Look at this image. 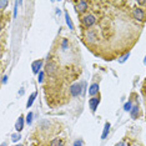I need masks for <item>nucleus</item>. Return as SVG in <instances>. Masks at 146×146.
Listing matches in <instances>:
<instances>
[{
  "label": "nucleus",
  "mask_w": 146,
  "mask_h": 146,
  "mask_svg": "<svg viewBox=\"0 0 146 146\" xmlns=\"http://www.w3.org/2000/svg\"><path fill=\"white\" fill-rule=\"evenodd\" d=\"M84 92V88H82V82H75L70 86V94L72 98H78Z\"/></svg>",
  "instance_id": "f257e3e1"
},
{
  "label": "nucleus",
  "mask_w": 146,
  "mask_h": 146,
  "mask_svg": "<svg viewBox=\"0 0 146 146\" xmlns=\"http://www.w3.org/2000/svg\"><path fill=\"white\" fill-rule=\"evenodd\" d=\"M95 23H96V19H95V16L91 14L85 15L84 18H82V24H84V26H86V28H91Z\"/></svg>",
  "instance_id": "f03ea898"
},
{
  "label": "nucleus",
  "mask_w": 146,
  "mask_h": 146,
  "mask_svg": "<svg viewBox=\"0 0 146 146\" xmlns=\"http://www.w3.org/2000/svg\"><path fill=\"white\" fill-rule=\"evenodd\" d=\"M99 104H100V96H94V98H91L90 100H89V106H90V110L92 114H95Z\"/></svg>",
  "instance_id": "7ed1b4c3"
},
{
  "label": "nucleus",
  "mask_w": 146,
  "mask_h": 146,
  "mask_svg": "<svg viewBox=\"0 0 146 146\" xmlns=\"http://www.w3.org/2000/svg\"><path fill=\"white\" fill-rule=\"evenodd\" d=\"M132 16H134V19L137 21L145 20V14H144V10H142L141 8H135L134 11H132Z\"/></svg>",
  "instance_id": "20e7f679"
},
{
  "label": "nucleus",
  "mask_w": 146,
  "mask_h": 146,
  "mask_svg": "<svg viewBox=\"0 0 146 146\" xmlns=\"http://www.w3.org/2000/svg\"><path fill=\"white\" fill-rule=\"evenodd\" d=\"M41 66H42V60L41 59H39V60H35V61H33V64H31V69H33V72L34 74H39L41 70Z\"/></svg>",
  "instance_id": "39448f33"
},
{
  "label": "nucleus",
  "mask_w": 146,
  "mask_h": 146,
  "mask_svg": "<svg viewBox=\"0 0 146 146\" xmlns=\"http://www.w3.org/2000/svg\"><path fill=\"white\" fill-rule=\"evenodd\" d=\"M46 72H48L49 75H54L56 72V69H58V66H56V62L54 61H49L48 64H46Z\"/></svg>",
  "instance_id": "423d86ee"
},
{
  "label": "nucleus",
  "mask_w": 146,
  "mask_h": 146,
  "mask_svg": "<svg viewBox=\"0 0 146 146\" xmlns=\"http://www.w3.org/2000/svg\"><path fill=\"white\" fill-rule=\"evenodd\" d=\"M99 89H100V86H99L98 82H94V84H91L90 88H89V95H90L91 98L96 96V94L99 92Z\"/></svg>",
  "instance_id": "0eeeda50"
},
{
  "label": "nucleus",
  "mask_w": 146,
  "mask_h": 146,
  "mask_svg": "<svg viewBox=\"0 0 146 146\" xmlns=\"http://www.w3.org/2000/svg\"><path fill=\"white\" fill-rule=\"evenodd\" d=\"M75 9H76V11H78V13H84V11H86V9H88V3L82 1V0H81V1L76 3Z\"/></svg>",
  "instance_id": "6e6552de"
},
{
  "label": "nucleus",
  "mask_w": 146,
  "mask_h": 146,
  "mask_svg": "<svg viewBox=\"0 0 146 146\" xmlns=\"http://www.w3.org/2000/svg\"><path fill=\"white\" fill-rule=\"evenodd\" d=\"M23 129H24V116L20 115V116H19V119L15 122V130L18 132H20Z\"/></svg>",
  "instance_id": "1a4fd4ad"
},
{
  "label": "nucleus",
  "mask_w": 146,
  "mask_h": 146,
  "mask_svg": "<svg viewBox=\"0 0 146 146\" xmlns=\"http://www.w3.org/2000/svg\"><path fill=\"white\" fill-rule=\"evenodd\" d=\"M86 39H88L89 42H96L98 41V38H96V34L92 30H89L86 33Z\"/></svg>",
  "instance_id": "9d476101"
},
{
  "label": "nucleus",
  "mask_w": 146,
  "mask_h": 146,
  "mask_svg": "<svg viewBox=\"0 0 146 146\" xmlns=\"http://www.w3.org/2000/svg\"><path fill=\"white\" fill-rule=\"evenodd\" d=\"M110 122H105V126H104V131H102V134H101V139L104 140V139L108 137V135H109V132H110Z\"/></svg>",
  "instance_id": "9b49d317"
},
{
  "label": "nucleus",
  "mask_w": 146,
  "mask_h": 146,
  "mask_svg": "<svg viewBox=\"0 0 146 146\" xmlns=\"http://www.w3.org/2000/svg\"><path fill=\"white\" fill-rule=\"evenodd\" d=\"M36 95H38V92H36V91H34V92H33V94L30 95V96H29V100H28V102H26V108H30V106L33 105V102H34V100H35V98H36Z\"/></svg>",
  "instance_id": "f8f14e48"
},
{
  "label": "nucleus",
  "mask_w": 146,
  "mask_h": 146,
  "mask_svg": "<svg viewBox=\"0 0 146 146\" xmlns=\"http://www.w3.org/2000/svg\"><path fill=\"white\" fill-rule=\"evenodd\" d=\"M65 21H66V24H68L69 29H70V30H74V24H72V21H71L70 16H69V14H68V11H65Z\"/></svg>",
  "instance_id": "ddd939ff"
},
{
  "label": "nucleus",
  "mask_w": 146,
  "mask_h": 146,
  "mask_svg": "<svg viewBox=\"0 0 146 146\" xmlns=\"http://www.w3.org/2000/svg\"><path fill=\"white\" fill-rule=\"evenodd\" d=\"M130 114H131V117H132V119H136V117H137V116H139V105L132 106Z\"/></svg>",
  "instance_id": "4468645a"
},
{
  "label": "nucleus",
  "mask_w": 146,
  "mask_h": 146,
  "mask_svg": "<svg viewBox=\"0 0 146 146\" xmlns=\"http://www.w3.org/2000/svg\"><path fill=\"white\" fill-rule=\"evenodd\" d=\"M129 58H130V51H129V52H125V54L124 55H121L120 56V58H119L117 59V61L119 62H120V64H124V62L126 61V60H127V59Z\"/></svg>",
  "instance_id": "2eb2a0df"
},
{
  "label": "nucleus",
  "mask_w": 146,
  "mask_h": 146,
  "mask_svg": "<svg viewBox=\"0 0 146 146\" xmlns=\"http://www.w3.org/2000/svg\"><path fill=\"white\" fill-rule=\"evenodd\" d=\"M50 146H64V142L61 139H54V140H51Z\"/></svg>",
  "instance_id": "dca6fc26"
},
{
  "label": "nucleus",
  "mask_w": 146,
  "mask_h": 146,
  "mask_svg": "<svg viewBox=\"0 0 146 146\" xmlns=\"http://www.w3.org/2000/svg\"><path fill=\"white\" fill-rule=\"evenodd\" d=\"M33 116H34V114H33L31 111H29L28 115H26V120H25L28 125H31V122H33Z\"/></svg>",
  "instance_id": "f3484780"
},
{
  "label": "nucleus",
  "mask_w": 146,
  "mask_h": 146,
  "mask_svg": "<svg viewBox=\"0 0 146 146\" xmlns=\"http://www.w3.org/2000/svg\"><path fill=\"white\" fill-rule=\"evenodd\" d=\"M21 139V135H20V132H16V134H13L11 135V140L14 141V142H18L19 140Z\"/></svg>",
  "instance_id": "a211bd4d"
},
{
  "label": "nucleus",
  "mask_w": 146,
  "mask_h": 146,
  "mask_svg": "<svg viewBox=\"0 0 146 146\" xmlns=\"http://www.w3.org/2000/svg\"><path fill=\"white\" fill-rule=\"evenodd\" d=\"M61 49H62V51L68 50V39H62V41H61Z\"/></svg>",
  "instance_id": "6ab92c4d"
},
{
  "label": "nucleus",
  "mask_w": 146,
  "mask_h": 146,
  "mask_svg": "<svg viewBox=\"0 0 146 146\" xmlns=\"http://www.w3.org/2000/svg\"><path fill=\"white\" fill-rule=\"evenodd\" d=\"M131 109H132V105H131L130 101L126 102V104L124 105V110H125V111H131Z\"/></svg>",
  "instance_id": "aec40b11"
},
{
  "label": "nucleus",
  "mask_w": 146,
  "mask_h": 146,
  "mask_svg": "<svg viewBox=\"0 0 146 146\" xmlns=\"http://www.w3.org/2000/svg\"><path fill=\"white\" fill-rule=\"evenodd\" d=\"M9 1H5V0H0V6H1V10H4V9L8 6Z\"/></svg>",
  "instance_id": "412c9836"
},
{
  "label": "nucleus",
  "mask_w": 146,
  "mask_h": 146,
  "mask_svg": "<svg viewBox=\"0 0 146 146\" xmlns=\"http://www.w3.org/2000/svg\"><path fill=\"white\" fill-rule=\"evenodd\" d=\"M74 146H84V142H82V140H75Z\"/></svg>",
  "instance_id": "4be33fe9"
},
{
  "label": "nucleus",
  "mask_w": 146,
  "mask_h": 146,
  "mask_svg": "<svg viewBox=\"0 0 146 146\" xmlns=\"http://www.w3.org/2000/svg\"><path fill=\"white\" fill-rule=\"evenodd\" d=\"M38 80H39V82H42V80H44V72L42 71L39 72V79Z\"/></svg>",
  "instance_id": "5701e85b"
},
{
  "label": "nucleus",
  "mask_w": 146,
  "mask_h": 146,
  "mask_svg": "<svg viewBox=\"0 0 146 146\" xmlns=\"http://www.w3.org/2000/svg\"><path fill=\"white\" fill-rule=\"evenodd\" d=\"M6 81H8V76L4 75V76H3V80H1V82H3V84H6Z\"/></svg>",
  "instance_id": "b1692460"
},
{
  "label": "nucleus",
  "mask_w": 146,
  "mask_h": 146,
  "mask_svg": "<svg viewBox=\"0 0 146 146\" xmlns=\"http://www.w3.org/2000/svg\"><path fill=\"white\" fill-rule=\"evenodd\" d=\"M116 146H126V145H125V142H124V141H120Z\"/></svg>",
  "instance_id": "393cba45"
},
{
  "label": "nucleus",
  "mask_w": 146,
  "mask_h": 146,
  "mask_svg": "<svg viewBox=\"0 0 146 146\" xmlns=\"http://www.w3.org/2000/svg\"><path fill=\"white\" fill-rule=\"evenodd\" d=\"M139 5H146V1H139Z\"/></svg>",
  "instance_id": "a878e982"
},
{
  "label": "nucleus",
  "mask_w": 146,
  "mask_h": 146,
  "mask_svg": "<svg viewBox=\"0 0 146 146\" xmlns=\"http://www.w3.org/2000/svg\"><path fill=\"white\" fill-rule=\"evenodd\" d=\"M1 146H6V142H1Z\"/></svg>",
  "instance_id": "bb28decb"
},
{
  "label": "nucleus",
  "mask_w": 146,
  "mask_h": 146,
  "mask_svg": "<svg viewBox=\"0 0 146 146\" xmlns=\"http://www.w3.org/2000/svg\"><path fill=\"white\" fill-rule=\"evenodd\" d=\"M144 64L146 65V56H145V60H144Z\"/></svg>",
  "instance_id": "cd10ccee"
},
{
  "label": "nucleus",
  "mask_w": 146,
  "mask_h": 146,
  "mask_svg": "<svg viewBox=\"0 0 146 146\" xmlns=\"http://www.w3.org/2000/svg\"><path fill=\"white\" fill-rule=\"evenodd\" d=\"M15 146H23V145H15Z\"/></svg>",
  "instance_id": "c85d7f7f"
}]
</instances>
